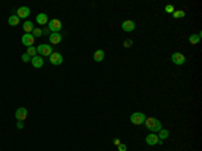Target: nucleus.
I'll return each mask as SVG.
<instances>
[{
  "label": "nucleus",
  "mask_w": 202,
  "mask_h": 151,
  "mask_svg": "<svg viewBox=\"0 0 202 151\" xmlns=\"http://www.w3.org/2000/svg\"><path fill=\"white\" fill-rule=\"evenodd\" d=\"M43 35V31L40 30V28H34L32 30V36L34 38H39V36H42Z\"/></svg>",
  "instance_id": "nucleus-21"
},
{
  "label": "nucleus",
  "mask_w": 202,
  "mask_h": 151,
  "mask_svg": "<svg viewBox=\"0 0 202 151\" xmlns=\"http://www.w3.org/2000/svg\"><path fill=\"white\" fill-rule=\"evenodd\" d=\"M119 151H127V144H123V143H120L119 146H117Z\"/></svg>",
  "instance_id": "nucleus-26"
},
{
  "label": "nucleus",
  "mask_w": 202,
  "mask_h": 151,
  "mask_svg": "<svg viewBox=\"0 0 202 151\" xmlns=\"http://www.w3.org/2000/svg\"><path fill=\"white\" fill-rule=\"evenodd\" d=\"M27 54L30 55V57H35L36 54V47H34V46H30V47H27Z\"/></svg>",
  "instance_id": "nucleus-20"
},
{
  "label": "nucleus",
  "mask_w": 202,
  "mask_h": 151,
  "mask_svg": "<svg viewBox=\"0 0 202 151\" xmlns=\"http://www.w3.org/2000/svg\"><path fill=\"white\" fill-rule=\"evenodd\" d=\"M30 15V8L28 7H20V8L16 9V16L19 19L20 18H27Z\"/></svg>",
  "instance_id": "nucleus-11"
},
{
  "label": "nucleus",
  "mask_w": 202,
  "mask_h": 151,
  "mask_svg": "<svg viewBox=\"0 0 202 151\" xmlns=\"http://www.w3.org/2000/svg\"><path fill=\"white\" fill-rule=\"evenodd\" d=\"M172 15H174V18H183L186 13H184V11H174Z\"/></svg>",
  "instance_id": "nucleus-22"
},
{
  "label": "nucleus",
  "mask_w": 202,
  "mask_h": 151,
  "mask_svg": "<svg viewBox=\"0 0 202 151\" xmlns=\"http://www.w3.org/2000/svg\"><path fill=\"white\" fill-rule=\"evenodd\" d=\"M121 28H123L124 31H127V32H131L135 30V22L133 20H124L123 24H121Z\"/></svg>",
  "instance_id": "nucleus-8"
},
{
  "label": "nucleus",
  "mask_w": 202,
  "mask_h": 151,
  "mask_svg": "<svg viewBox=\"0 0 202 151\" xmlns=\"http://www.w3.org/2000/svg\"><path fill=\"white\" fill-rule=\"evenodd\" d=\"M42 31H43V35H46V34H48V31H50V30H48V28H43Z\"/></svg>",
  "instance_id": "nucleus-29"
},
{
  "label": "nucleus",
  "mask_w": 202,
  "mask_h": 151,
  "mask_svg": "<svg viewBox=\"0 0 202 151\" xmlns=\"http://www.w3.org/2000/svg\"><path fill=\"white\" fill-rule=\"evenodd\" d=\"M36 23L40 24V26H43V24H47L48 23V18L46 13H38V16H36Z\"/></svg>",
  "instance_id": "nucleus-14"
},
{
  "label": "nucleus",
  "mask_w": 202,
  "mask_h": 151,
  "mask_svg": "<svg viewBox=\"0 0 202 151\" xmlns=\"http://www.w3.org/2000/svg\"><path fill=\"white\" fill-rule=\"evenodd\" d=\"M16 127H18L19 129H23V127H24V124H23V121H18V124H16Z\"/></svg>",
  "instance_id": "nucleus-27"
},
{
  "label": "nucleus",
  "mask_w": 202,
  "mask_h": 151,
  "mask_svg": "<svg viewBox=\"0 0 202 151\" xmlns=\"http://www.w3.org/2000/svg\"><path fill=\"white\" fill-rule=\"evenodd\" d=\"M47 28L51 32H59L62 28V22L59 19H53V20H50L47 23Z\"/></svg>",
  "instance_id": "nucleus-3"
},
{
  "label": "nucleus",
  "mask_w": 202,
  "mask_h": 151,
  "mask_svg": "<svg viewBox=\"0 0 202 151\" xmlns=\"http://www.w3.org/2000/svg\"><path fill=\"white\" fill-rule=\"evenodd\" d=\"M201 36H202V32L199 31L198 34H193V35L189 36V42L191 44H197L199 43V40H201Z\"/></svg>",
  "instance_id": "nucleus-15"
},
{
  "label": "nucleus",
  "mask_w": 202,
  "mask_h": 151,
  "mask_svg": "<svg viewBox=\"0 0 202 151\" xmlns=\"http://www.w3.org/2000/svg\"><path fill=\"white\" fill-rule=\"evenodd\" d=\"M171 61L175 65H183L186 62V57H184L182 53H174L171 55Z\"/></svg>",
  "instance_id": "nucleus-5"
},
{
  "label": "nucleus",
  "mask_w": 202,
  "mask_h": 151,
  "mask_svg": "<svg viewBox=\"0 0 202 151\" xmlns=\"http://www.w3.org/2000/svg\"><path fill=\"white\" fill-rule=\"evenodd\" d=\"M35 27H34V24H32V22L31 20H27V22L23 23V30L26 31V34H30V32H32V30H34Z\"/></svg>",
  "instance_id": "nucleus-16"
},
{
  "label": "nucleus",
  "mask_w": 202,
  "mask_h": 151,
  "mask_svg": "<svg viewBox=\"0 0 202 151\" xmlns=\"http://www.w3.org/2000/svg\"><path fill=\"white\" fill-rule=\"evenodd\" d=\"M145 127L151 131V132H159L162 129V123L159 121L158 119L155 117H149V119H145Z\"/></svg>",
  "instance_id": "nucleus-1"
},
{
  "label": "nucleus",
  "mask_w": 202,
  "mask_h": 151,
  "mask_svg": "<svg viewBox=\"0 0 202 151\" xmlns=\"http://www.w3.org/2000/svg\"><path fill=\"white\" fill-rule=\"evenodd\" d=\"M145 117L144 113H141V112H135V113H132L131 117H129V120H131V123L132 124H135V125H140L143 124L145 121Z\"/></svg>",
  "instance_id": "nucleus-2"
},
{
  "label": "nucleus",
  "mask_w": 202,
  "mask_h": 151,
  "mask_svg": "<svg viewBox=\"0 0 202 151\" xmlns=\"http://www.w3.org/2000/svg\"><path fill=\"white\" fill-rule=\"evenodd\" d=\"M164 11H166V12H168V13H174V11H175V9H174V7H172L171 4H168V5H166V7H164Z\"/></svg>",
  "instance_id": "nucleus-23"
},
{
  "label": "nucleus",
  "mask_w": 202,
  "mask_h": 151,
  "mask_svg": "<svg viewBox=\"0 0 202 151\" xmlns=\"http://www.w3.org/2000/svg\"><path fill=\"white\" fill-rule=\"evenodd\" d=\"M19 20H20V19H19L16 15H11V16L8 18V24L9 26H18Z\"/></svg>",
  "instance_id": "nucleus-18"
},
{
  "label": "nucleus",
  "mask_w": 202,
  "mask_h": 151,
  "mask_svg": "<svg viewBox=\"0 0 202 151\" xmlns=\"http://www.w3.org/2000/svg\"><path fill=\"white\" fill-rule=\"evenodd\" d=\"M104 55H105V54H104L102 50H97L96 53L93 54V59H94L96 62H101V61L104 59Z\"/></svg>",
  "instance_id": "nucleus-17"
},
{
  "label": "nucleus",
  "mask_w": 202,
  "mask_h": 151,
  "mask_svg": "<svg viewBox=\"0 0 202 151\" xmlns=\"http://www.w3.org/2000/svg\"><path fill=\"white\" fill-rule=\"evenodd\" d=\"M31 65L34 67H36V69H39V67H42L44 65L43 63V58L40 57V55H35V57L31 58Z\"/></svg>",
  "instance_id": "nucleus-10"
},
{
  "label": "nucleus",
  "mask_w": 202,
  "mask_h": 151,
  "mask_svg": "<svg viewBox=\"0 0 202 151\" xmlns=\"http://www.w3.org/2000/svg\"><path fill=\"white\" fill-rule=\"evenodd\" d=\"M15 117L18 119V121H23V120L27 117V109L26 108H18L16 112H15Z\"/></svg>",
  "instance_id": "nucleus-9"
},
{
  "label": "nucleus",
  "mask_w": 202,
  "mask_h": 151,
  "mask_svg": "<svg viewBox=\"0 0 202 151\" xmlns=\"http://www.w3.org/2000/svg\"><path fill=\"white\" fill-rule=\"evenodd\" d=\"M22 61H23V62H30V61H31V57H30V55H28V54H23V55H22Z\"/></svg>",
  "instance_id": "nucleus-24"
},
{
  "label": "nucleus",
  "mask_w": 202,
  "mask_h": 151,
  "mask_svg": "<svg viewBox=\"0 0 202 151\" xmlns=\"http://www.w3.org/2000/svg\"><path fill=\"white\" fill-rule=\"evenodd\" d=\"M36 53L40 54V55H43V57H46V55H51L53 54V47L50 46V44H39L38 47H36Z\"/></svg>",
  "instance_id": "nucleus-4"
},
{
  "label": "nucleus",
  "mask_w": 202,
  "mask_h": 151,
  "mask_svg": "<svg viewBox=\"0 0 202 151\" xmlns=\"http://www.w3.org/2000/svg\"><path fill=\"white\" fill-rule=\"evenodd\" d=\"M48 59H50V62L53 63V65H61L62 62H63V57H62V54L59 53H53L50 57H48Z\"/></svg>",
  "instance_id": "nucleus-6"
},
{
  "label": "nucleus",
  "mask_w": 202,
  "mask_h": 151,
  "mask_svg": "<svg viewBox=\"0 0 202 151\" xmlns=\"http://www.w3.org/2000/svg\"><path fill=\"white\" fill-rule=\"evenodd\" d=\"M132 44H133V42H132L131 39H125V40H124V47H131Z\"/></svg>",
  "instance_id": "nucleus-25"
},
{
  "label": "nucleus",
  "mask_w": 202,
  "mask_h": 151,
  "mask_svg": "<svg viewBox=\"0 0 202 151\" xmlns=\"http://www.w3.org/2000/svg\"><path fill=\"white\" fill-rule=\"evenodd\" d=\"M168 135H170V132L167 131V129H160L159 131V135H158V138H159V140H164V139H167L168 138Z\"/></svg>",
  "instance_id": "nucleus-19"
},
{
  "label": "nucleus",
  "mask_w": 202,
  "mask_h": 151,
  "mask_svg": "<svg viewBox=\"0 0 202 151\" xmlns=\"http://www.w3.org/2000/svg\"><path fill=\"white\" fill-rule=\"evenodd\" d=\"M158 142H159V138L158 135H155V133H149L148 136L145 138V143L148 146H155V144H158Z\"/></svg>",
  "instance_id": "nucleus-12"
},
{
  "label": "nucleus",
  "mask_w": 202,
  "mask_h": 151,
  "mask_svg": "<svg viewBox=\"0 0 202 151\" xmlns=\"http://www.w3.org/2000/svg\"><path fill=\"white\" fill-rule=\"evenodd\" d=\"M113 144H114V146H119V144H120V139L119 138H114L113 139Z\"/></svg>",
  "instance_id": "nucleus-28"
},
{
  "label": "nucleus",
  "mask_w": 202,
  "mask_h": 151,
  "mask_svg": "<svg viewBox=\"0 0 202 151\" xmlns=\"http://www.w3.org/2000/svg\"><path fill=\"white\" fill-rule=\"evenodd\" d=\"M34 40H35V38L32 36V34H24V35L22 36V43L24 44L26 47L32 46V44H34Z\"/></svg>",
  "instance_id": "nucleus-7"
},
{
  "label": "nucleus",
  "mask_w": 202,
  "mask_h": 151,
  "mask_svg": "<svg viewBox=\"0 0 202 151\" xmlns=\"http://www.w3.org/2000/svg\"><path fill=\"white\" fill-rule=\"evenodd\" d=\"M48 40H50V43L58 44L62 40V35L59 34V32H51L50 36H48Z\"/></svg>",
  "instance_id": "nucleus-13"
}]
</instances>
